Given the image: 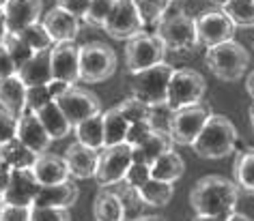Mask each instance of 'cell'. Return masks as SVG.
<instances>
[{"label": "cell", "instance_id": "53", "mask_svg": "<svg viewBox=\"0 0 254 221\" xmlns=\"http://www.w3.org/2000/svg\"><path fill=\"white\" fill-rule=\"evenodd\" d=\"M246 90H248V94H250L252 101H254V71L248 75V80H246Z\"/></svg>", "mask_w": 254, "mask_h": 221}, {"label": "cell", "instance_id": "40", "mask_svg": "<svg viewBox=\"0 0 254 221\" xmlns=\"http://www.w3.org/2000/svg\"><path fill=\"white\" fill-rule=\"evenodd\" d=\"M30 221H71L69 208L30 206Z\"/></svg>", "mask_w": 254, "mask_h": 221}, {"label": "cell", "instance_id": "17", "mask_svg": "<svg viewBox=\"0 0 254 221\" xmlns=\"http://www.w3.org/2000/svg\"><path fill=\"white\" fill-rule=\"evenodd\" d=\"M43 13V0H7L4 2V20L9 33H22L30 24L39 22Z\"/></svg>", "mask_w": 254, "mask_h": 221}, {"label": "cell", "instance_id": "10", "mask_svg": "<svg viewBox=\"0 0 254 221\" xmlns=\"http://www.w3.org/2000/svg\"><path fill=\"white\" fill-rule=\"evenodd\" d=\"M134 163L131 159V146L129 144H117V146H106L99 150V163L97 172H95V180L99 187H110L117 185L125 178L127 170Z\"/></svg>", "mask_w": 254, "mask_h": 221}, {"label": "cell", "instance_id": "59", "mask_svg": "<svg viewBox=\"0 0 254 221\" xmlns=\"http://www.w3.org/2000/svg\"><path fill=\"white\" fill-rule=\"evenodd\" d=\"M0 170H2V161H0Z\"/></svg>", "mask_w": 254, "mask_h": 221}, {"label": "cell", "instance_id": "3", "mask_svg": "<svg viewBox=\"0 0 254 221\" xmlns=\"http://www.w3.org/2000/svg\"><path fill=\"white\" fill-rule=\"evenodd\" d=\"M155 35L162 39L170 52H194L198 47V37H196V20L190 17L179 7H170L168 13L157 24Z\"/></svg>", "mask_w": 254, "mask_h": 221}, {"label": "cell", "instance_id": "36", "mask_svg": "<svg viewBox=\"0 0 254 221\" xmlns=\"http://www.w3.org/2000/svg\"><path fill=\"white\" fill-rule=\"evenodd\" d=\"M117 110H119L121 114H123L129 123L149 121V114H151V105H149V103H144L142 99L134 97V94L121 101V103L117 105Z\"/></svg>", "mask_w": 254, "mask_h": 221}, {"label": "cell", "instance_id": "19", "mask_svg": "<svg viewBox=\"0 0 254 221\" xmlns=\"http://www.w3.org/2000/svg\"><path fill=\"white\" fill-rule=\"evenodd\" d=\"M41 22H43V26L48 28V33L54 39V43L75 41V37L80 33V24H82L80 17L67 13V11L61 7L50 9L48 13L41 17Z\"/></svg>", "mask_w": 254, "mask_h": 221}, {"label": "cell", "instance_id": "37", "mask_svg": "<svg viewBox=\"0 0 254 221\" xmlns=\"http://www.w3.org/2000/svg\"><path fill=\"white\" fill-rule=\"evenodd\" d=\"M4 47L9 49V54H11V58H13L17 69L35 56V49H30L26 43L20 39V35H13V33H9L7 37H4Z\"/></svg>", "mask_w": 254, "mask_h": 221}, {"label": "cell", "instance_id": "20", "mask_svg": "<svg viewBox=\"0 0 254 221\" xmlns=\"http://www.w3.org/2000/svg\"><path fill=\"white\" fill-rule=\"evenodd\" d=\"M173 146H175V140H173V135H170V131L153 129V133L147 137V142L140 144V146H136V148H131V159H134V163L153 166L162 155L170 153Z\"/></svg>", "mask_w": 254, "mask_h": 221}, {"label": "cell", "instance_id": "4", "mask_svg": "<svg viewBox=\"0 0 254 221\" xmlns=\"http://www.w3.org/2000/svg\"><path fill=\"white\" fill-rule=\"evenodd\" d=\"M205 62L211 73L222 82H237L250 65V52L239 41H224L220 45L207 47Z\"/></svg>", "mask_w": 254, "mask_h": 221}, {"label": "cell", "instance_id": "45", "mask_svg": "<svg viewBox=\"0 0 254 221\" xmlns=\"http://www.w3.org/2000/svg\"><path fill=\"white\" fill-rule=\"evenodd\" d=\"M56 7L65 9L67 13L84 20L88 13V7H91V0H56Z\"/></svg>", "mask_w": 254, "mask_h": 221}, {"label": "cell", "instance_id": "29", "mask_svg": "<svg viewBox=\"0 0 254 221\" xmlns=\"http://www.w3.org/2000/svg\"><path fill=\"white\" fill-rule=\"evenodd\" d=\"M73 131H75L78 142L86 144V146H91V148L101 150L104 148V112H99V114L78 123L73 127Z\"/></svg>", "mask_w": 254, "mask_h": 221}, {"label": "cell", "instance_id": "60", "mask_svg": "<svg viewBox=\"0 0 254 221\" xmlns=\"http://www.w3.org/2000/svg\"><path fill=\"white\" fill-rule=\"evenodd\" d=\"M173 2H181V0H173Z\"/></svg>", "mask_w": 254, "mask_h": 221}, {"label": "cell", "instance_id": "12", "mask_svg": "<svg viewBox=\"0 0 254 221\" xmlns=\"http://www.w3.org/2000/svg\"><path fill=\"white\" fill-rule=\"evenodd\" d=\"M235 24L231 22L224 11H207L196 17V37H198V45L213 47L224 41H231L235 37Z\"/></svg>", "mask_w": 254, "mask_h": 221}, {"label": "cell", "instance_id": "2", "mask_svg": "<svg viewBox=\"0 0 254 221\" xmlns=\"http://www.w3.org/2000/svg\"><path fill=\"white\" fill-rule=\"evenodd\" d=\"M237 127L224 114H211L198 137L192 142V150L200 159H224L237 146Z\"/></svg>", "mask_w": 254, "mask_h": 221}, {"label": "cell", "instance_id": "38", "mask_svg": "<svg viewBox=\"0 0 254 221\" xmlns=\"http://www.w3.org/2000/svg\"><path fill=\"white\" fill-rule=\"evenodd\" d=\"M117 2L119 0H91V7H88V13L84 17V22L91 24V26L104 28L108 15L112 13V9L117 7Z\"/></svg>", "mask_w": 254, "mask_h": 221}, {"label": "cell", "instance_id": "46", "mask_svg": "<svg viewBox=\"0 0 254 221\" xmlns=\"http://www.w3.org/2000/svg\"><path fill=\"white\" fill-rule=\"evenodd\" d=\"M0 221H30V206L4 204Z\"/></svg>", "mask_w": 254, "mask_h": 221}, {"label": "cell", "instance_id": "44", "mask_svg": "<svg viewBox=\"0 0 254 221\" xmlns=\"http://www.w3.org/2000/svg\"><path fill=\"white\" fill-rule=\"evenodd\" d=\"M17 137V116L0 107V146Z\"/></svg>", "mask_w": 254, "mask_h": 221}, {"label": "cell", "instance_id": "49", "mask_svg": "<svg viewBox=\"0 0 254 221\" xmlns=\"http://www.w3.org/2000/svg\"><path fill=\"white\" fill-rule=\"evenodd\" d=\"M9 172L11 170H0V202L4 198V191H7V185H9Z\"/></svg>", "mask_w": 254, "mask_h": 221}, {"label": "cell", "instance_id": "25", "mask_svg": "<svg viewBox=\"0 0 254 221\" xmlns=\"http://www.w3.org/2000/svg\"><path fill=\"white\" fill-rule=\"evenodd\" d=\"M93 215L95 221H125V204L121 195L112 187H101L93 200Z\"/></svg>", "mask_w": 254, "mask_h": 221}, {"label": "cell", "instance_id": "52", "mask_svg": "<svg viewBox=\"0 0 254 221\" xmlns=\"http://www.w3.org/2000/svg\"><path fill=\"white\" fill-rule=\"evenodd\" d=\"M226 221H254V219H250V217H248V215H244V213H237V211H235V213L228 215Z\"/></svg>", "mask_w": 254, "mask_h": 221}, {"label": "cell", "instance_id": "1", "mask_svg": "<svg viewBox=\"0 0 254 221\" xmlns=\"http://www.w3.org/2000/svg\"><path fill=\"white\" fill-rule=\"evenodd\" d=\"M241 189L235 180L224 176H205L190 191V204L196 215H220L228 217L237 211Z\"/></svg>", "mask_w": 254, "mask_h": 221}, {"label": "cell", "instance_id": "48", "mask_svg": "<svg viewBox=\"0 0 254 221\" xmlns=\"http://www.w3.org/2000/svg\"><path fill=\"white\" fill-rule=\"evenodd\" d=\"M71 86H73V84H67V82H63V80H52V82H48V90H50V94H52V99H59L61 94L67 92Z\"/></svg>", "mask_w": 254, "mask_h": 221}, {"label": "cell", "instance_id": "32", "mask_svg": "<svg viewBox=\"0 0 254 221\" xmlns=\"http://www.w3.org/2000/svg\"><path fill=\"white\" fill-rule=\"evenodd\" d=\"M138 193H140V198L147 206H166L168 202L173 200L175 189H173V182L151 178L138 189Z\"/></svg>", "mask_w": 254, "mask_h": 221}, {"label": "cell", "instance_id": "33", "mask_svg": "<svg viewBox=\"0 0 254 221\" xmlns=\"http://www.w3.org/2000/svg\"><path fill=\"white\" fill-rule=\"evenodd\" d=\"M134 4L138 9V15H140V20H142V26L157 28L162 17L173 7V0H134Z\"/></svg>", "mask_w": 254, "mask_h": 221}, {"label": "cell", "instance_id": "22", "mask_svg": "<svg viewBox=\"0 0 254 221\" xmlns=\"http://www.w3.org/2000/svg\"><path fill=\"white\" fill-rule=\"evenodd\" d=\"M17 75L26 86H43L48 82H52V52L50 49L35 52L33 58L17 69Z\"/></svg>", "mask_w": 254, "mask_h": 221}, {"label": "cell", "instance_id": "9", "mask_svg": "<svg viewBox=\"0 0 254 221\" xmlns=\"http://www.w3.org/2000/svg\"><path fill=\"white\" fill-rule=\"evenodd\" d=\"M211 107L209 103H196L188 105L181 110H175L173 121H170V135H173L175 144H183V146H192V142L198 137L202 127L211 118Z\"/></svg>", "mask_w": 254, "mask_h": 221}, {"label": "cell", "instance_id": "16", "mask_svg": "<svg viewBox=\"0 0 254 221\" xmlns=\"http://www.w3.org/2000/svg\"><path fill=\"white\" fill-rule=\"evenodd\" d=\"M17 140H20L24 146H28L33 153L43 155L50 150L52 135H50L48 129L43 127V123L39 121L37 112L26 110L20 118H17Z\"/></svg>", "mask_w": 254, "mask_h": 221}, {"label": "cell", "instance_id": "50", "mask_svg": "<svg viewBox=\"0 0 254 221\" xmlns=\"http://www.w3.org/2000/svg\"><path fill=\"white\" fill-rule=\"evenodd\" d=\"M9 35V28H7V20H4V15L0 13V45L4 43V37Z\"/></svg>", "mask_w": 254, "mask_h": 221}, {"label": "cell", "instance_id": "14", "mask_svg": "<svg viewBox=\"0 0 254 221\" xmlns=\"http://www.w3.org/2000/svg\"><path fill=\"white\" fill-rule=\"evenodd\" d=\"M39 189H41V182L37 180L33 168L11 170L9 172V185H7V191H4L2 204L33 206Z\"/></svg>", "mask_w": 254, "mask_h": 221}, {"label": "cell", "instance_id": "7", "mask_svg": "<svg viewBox=\"0 0 254 221\" xmlns=\"http://www.w3.org/2000/svg\"><path fill=\"white\" fill-rule=\"evenodd\" d=\"M166 45L155 33L151 35L147 30L138 33L136 37L127 39L125 45V67L129 73H138L142 69H149L153 65H160L166 58Z\"/></svg>", "mask_w": 254, "mask_h": 221}, {"label": "cell", "instance_id": "58", "mask_svg": "<svg viewBox=\"0 0 254 221\" xmlns=\"http://www.w3.org/2000/svg\"><path fill=\"white\" fill-rule=\"evenodd\" d=\"M2 208H4V204H2V202H0V217H2Z\"/></svg>", "mask_w": 254, "mask_h": 221}, {"label": "cell", "instance_id": "6", "mask_svg": "<svg viewBox=\"0 0 254 221\" xmlns=\"http://www.w3.org/2000/svg\"><path fill=\"white\" fill-rule=\"evenodd\" d=\"M114 71H117V54L110 45L101 41L80 45V82L99 84L110 80Z\"/></svg>", "mask_w": 254, "mask_h": 221}, {"label": "cell", "instance_id": "39", "mask_svg": "<svg viewBox=\"0 0 254 221\" xmlns=\"http://www.w3.org/2000/svg\"><path fill=\"white\" fill-rule=\"evenodd\" d=\"M175 110L168 103H160V105H151V114H149V123L151 127L157 131H170V121H173Z\"/></svg>", "mask_w": 254, "mask_h": 221}, {"label": "cell", "instance_id": "28", "mask_svg": "<svg viewBox=\"0 0 254 221\" xmlns=\"http://www.w3.org/2000/svg\"><path fill=\"white\" fill-rule=\"evenodd\" d=\"M186 172V161L181 159L179 153L170 150V153L162 155L153 166H151V176L164 182H177Z\"/></svg>", "mask_w": 254, "mask_h": 221}, {"label": "cell", "instance_id": "34", "mask_svg": "<svg viewBox=\"0 0 254 221\" xmlns=\"http://www.w3.org/2000/svg\"><path fill=\"white\" fill-rule=\"evenodd\" d=\"M220 9L237 28H254V0H226Z\"/></svg>", "mask_w": 254, "mask_h": 221}, {"label": "cell", "instance_id": "15", "mask_svg": "<svg viewBox=\"0 0 254 221\" xmlns=\"http://www.w3.org/2000/svg\"><path fill=\"white\" fill-rule=\"evenodd\" d=\"M52 52V75L54 80H63L67 84L80 82V47L73 41L54 43Z\"/></svg>", "mask_w": 254, "mask_h": 221}, {"label": "cell", "instance_id": "27", "mask_svg": "<svg viewBox=\"0 0 254 221\" xmlns=\"http://www.w3.org/2000/svg\"><path fill=\"white\" fill-rule=\"evenodd\" d=\"M37 153H33L28 146L13 137L9 140L7 144L0 146V161H2V168L4 170H22V168H33L35 161H37Z\"/></svg>", "mask_w": 254, "mask_h": 221}, {"label": "cell", "instance_id": "5", "mask_svg": "<svg viewBox=\"0 0 254 221\" xmlns=\"http://www.w3.org/2000/svg\"><path fill=\"white\" fill-rule=\"evenodd\" d=\"M175 73V67L168 62H160L138 73H131V94L142 99L149 105L166 103L168 99V84Z\"/></svg>", "mask_w": 254, "mask_h": 221}, {"label": "cell", "instance_id": "41", "mask_svg": "<svg viewBox=\"0 0 254 221\" xmlns=\"http://www.w3.org/2000/svg\"><path fill=\"white\" fill-rule=\"evenodd\" d=\"M153 133V127H151L149 121H140V123H129V129H127L125 135V144H129L131 148L140 146V144L147 142V137Z\"/></svg>", "mask_w": 254, "mask_h": 221}, {"label": "cell", "instance_id": "47", "mask_svg": "<svg viewBox=\"0 0 254 221\" xmlns=\"http://www.w3.org/2000/svg\"><path fill=\"white\" fill-rule=\"evenodd\" d=\"M17 73V67L13 58H11L9 49L4 47V43L0 45V78H9V75H15Z\"/></svg>", "mask_w": 254, "mask_h": 221}, {"label": "cell", "instance_id": "24", "mask_svg": "<svg viewBox=\"0 0 254 221\" xmlns=\"http://www.w3.org/2000/svg\"><path fill=\"white\" fill-rule=\"evenodd\" d=\"M33 172L37 176V180L41 182V187L46 185H59V182L69 180V168L65 159L61 155H52V153H43L37 157Z\"/></svg>", "mask_w": 254, "mask_h": 221}, {"label": "cell", "instance_id": "56", "mask_svg": "<svg viewBox=\"0 0 254 221\" xmlns=\"http://www.w3.org/2000/svg\"><path fill=\"white\" fill-rule=\"evenodd\" d=\"M4 2H7V0H0V13L4 11Z\"/></svg>", "mask_w": 254, "mask_h": 221}, {"label": "cell", "instance_id": "42", "mask_svg": "<svg viewBox=\"0 0 254 221\" xmlns=\"http://www.w3.org/2000/svg\"><path fill=\"white\" fill-rule=\"evenodd\" d=\"M50 101H54L52 99V94H50L48 90V84H43V86H28V90H26V110H41L46 103H50Z\"/></svg>", "mask_w": 254, "mask_h": 221}, {"label": "cell", "instance_id": "54", "mask_svg": "<svg viewBox=\"0 0 254 221\" xmlns=\"http://www.w3.org/2000/svg\"><path fill=\"white\" fill-rule=\"evenodd\" d=\"M131 221H166V219H162V217H136Z\"/></svg>", "mask_w": 254, "mask_h": 221}, {"label": "cell", "instance_id": "8", "mask_svg": "<svg viewBox=\"0 0 254 221\" xmlns=\"http://www.w3.org/2000/svg\"><path fill=\"white\" fill-rule=\"evenodd\" d=\"M205 92H207V82L198 71H194V69H175L168 84L166 103L173 110H181V107L200 103Z\"/></svg>", "mask_w": 254, "mask_h": 221}, {"label": "cell", "instance_id": "35", "mask_svg": "<svg viewBox=\"0 0 254 221\" xmlns=\"http://www.w3.org/2000/svg\"><path fill=\"white\" fill-rule=\"evenodd\" d=\"M17 35H20V39L26 43L30 49H35V52H43V49H52L54 47V39L50 37L48 28L43 26L41 20L30 24L28 28H24L22 33H17Z\"/></svg>", "mask_w": 254, "mask_h": 221}, {"label": "cell", "instance_id": "57", "mask_svg": "<svg viewBox=\"0 0 254 221\" xmlns=\"http://www.w3.org/2000/svg\"><path fill=\"white\" fill-rule=\"evenodd\" d=\"M211 2H215V4H220V7H222V4H224L226 0H211Z\"/></svg>", "mask_w": 254, "mask_h": 221}, {"label": "cell", "instance_id": "18", "mask_svg": "<svg viewBox=\"0 0 254 221\" xmlns=\"http://www.w3.org/2000/svg\"><path fill=\"white\" fill-rule=\"evenodd\" d=\"M67 168H69V174L73 178H95V172H97V163H99V150L97 148H91L86 144H82L75 140L73 144H69L65 155Z\"/></svg>", "mask_w": 254, "mask_h": 221}, {"label": "cell", "instance_id": "43", "mask_svg": "<svg viewBox=\"0 0 254 221\" xmlns=\"http://www.w3.org/2000/svg\"><path fill=\"white\" fill-rule=\"evenodd\" d=\"M151 178H153V176H151V166H147V163H131L123 180H125L129 187L140 189L144 182L151 180Z\"/></svg>", "mask_w": 254, "mask_h": 221}, {"label": "cell", "instance_id": "55", "mask_svg": "<svg viewBox=\"0 0 254 221\" xmlns=\"http://www.w3.org/2000/svg\"><path fill=\"white\" fill-rule=\"evenodd\" d=\"M248 116H250V127H252V131H254V101H252L250 110H248Z\"/></svg>", "mask_w": 254, "mask_h": 221}, {"label": "cell", "instance_id": "21", "mask_svg": "<svg viewBox=\"0 0 254 221\" xmlns=\"http://www.w3.org/2000/svg\"><path fill=\"white\" fill-rule=\"evenodd\" d=\"M78 187L71 180L59 182V185H46L39 189L33 206H50V208H71L78 202Z\"/></svg>", "mask_w": 254, "mask_h": 221}, {"label": "cell", "instance_id": "31", "mask_svg": "<svg viewBox=\"0 0 254 221\" xmlns=\"http://www.w3.org/2000/svg\"><path fill=\"white\" fill-rule=\"evenodd\" d=\"M233 178L241 191L254 195V148L237 155L233 163Z\"/></svg>", "mask_w": 254, "mask_h": 221}, {"label": "cell", "instance_id": "30", "mask_svg": "<svg viewBox=\"0 0 254 221\" xmlns=\"http://www.w3.org/2000/svg\"><path fill=\"white\" fill-rule=\"evenodd\" d=\"M127 129H129V121L121 114L117 107H110L108 112H104V148L123 144Z\"/></svg>", "mask_w": 254, "mask_h": 221}, {"label": "cell", "instance_id": "51", "mask_svg": "<svg viewBox=\"0 0 254 221\" xmlns=\"http://www.w3.org/2000/svg\"><path fill=\"white\" fill-rule=\"evenodd\" d=\"M194 221H226V217H220V215H196Z\"/></svg>", "mask_w": 254, "mask_h": 221}, {"label": "cell", "instance_id": "26", "mask_svg": "<svg viewBox=\"0 0 254 221\" xmlns=\"http://www.w3.org/2000/svg\"><path fill=\"white\" fill-rule=\"evenodd\" d=\"M37 116L43 123V127L48 129V133L52 135V140H63L73 129V125L69 123V118L65 116V112L61 110V105L56 101H50L41 110H37Z\"/></svg>", "mask_w": 254, "mask_h": 221}, {"label": "cell", "instance_id": "23", "mask_svg": "<svg viewBox=\"0 0 254 221\" xmlns=\"http://www.w3.org/2000/svg\"><path fill=\"white\" fill-rule=\"evenodd\" d=\"M26 90L28 86L20 80L17 73L9 75V78H0V107L20 118L26 112Z\"/></svg>", "mask_w": 254, "mask_h": 221}, {"label": "cell", "instance_id": "13", "mask_svg": "<svg viewBox=\"0 0 254 221\" xmlns=\"http://www.w3.org/2000/svg\"><path fill=\"white\" fill-rule=\"evenodd\" d=\"M104 30L112 39H131L138 33H142L144 26L140 15H138L134 0H119L117 7L112 9V13L108 15Z\"/></svg>", "mask_w": 254, "mask_h": 221}, {"label": "cell", "instance_id": "11", "mask_svg": "<svg viewBox=\"0 0 254 221\" xmlns=\"http://www.w3.org/2000/svg\"><path fill=\"white\" fill-rule=\"evenodd\" d=\"M54 101L61 105V110L65 112V116L69 118V123H71L73 127L78 123L86 121V118H91L101 112V101L97 94L86 90V88H78L75 84Z\"/></svg>", "mask_w": 254, "mask_h": 221}]
</instances>
